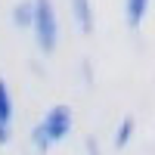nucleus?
Instances as JSON below:
<instances>
[{"mask_svg":"<svg viewBox=\"0 0 155 155\" xmlns=\"http://www.w3.org/2000/svg\"><path fill=\"white\" fill-rule=\"evenodd\" d=\"M31 6H34L31 28L37 37V47L44 53H53L56 41H59V22H56V12H53V0H31Z\"/></svg>","mask_w":155,"mask_h":155,"instance_id":"f257e3e1","label":"nucleus"},{"mask_svg":"<svg viewBox=\"0 0 155 155\" xmlns=\"http://www.w3.org/2000/svg\"><path fill=\"white\" fill-rule=\"evenodd\" d=\"M41 127H44V134H47V140H50V146H53V143H62V140L68 137V130H71V109H68V106H53V109L44 115Z\"/></svg>","mask_w":155,"mask_h":155,"instance_id":"f03ea898","label":"nucleus"},{"mask_svg":"<svg viewBox=\"0 0 155 155\" xmlns=\"http://www.w3.org/2000/svg\"><path fill=\"white\" fill-rule=\"evenodd\" d=\"M9 124H12V96L6 81L0 78V146L9 143Z\"/></svg>","mask_w":155,"mask_h":155,"instance_id":"7ed1b4c3","label":"nucleus"},{"mask_svg":"<svg viewBox=\"0 0 155 155\" xmlns=\"http://www.w3.org/2000/svg\"><path fill=\"white\" fill-rule=\"evenodd\" d=\"M71 9H74V19H78V28L84 34L93 31V12H90V0H71Z\"/></svg>","mask_w":155,"mask_h":155,"instance_id":"20e7f679","label":"nucleus"},{"mask_svg":"<svg viewBox=\"0 0 155 155\" xmlns=\"http://www.w3.org/2000/svg\"><path fill=\"white\" fill-rule=\"evenodd\" d=\"M146 9H149V0H127V25H130V28H140Z\"/></svg>","mask_w":155,"mask_h":155,"instance_id":"39448f33","label":"nucleus"},{"mask_svg":"<svg viewBox=\"0 0 155 155\" xmlns=\"http://www.w3.org/2000/svg\"><path fill=\"white\" fill-rule=\"evenodd\" d=\"M130 137H134V118H124L121 127L115 130V149H124L127 143H130Z\"/></svg>","mask_w":155,"mask_h":155,"instance_id":"423d86ee","label":"nucleus"},{"mask_svg":"<svg viewBox=\"0 0 155 155\" xmlns=\"http://www.w3.org/2000/svg\"><path fill=\"white\" fill-rule=\"evenodd\" d=\"M31 16H34L31 3H19L16 9H12V22H16L19 28H31Z\"/></svg>","mask_w":155,"mask_h":155,"instance_id":"0eeeda50","label":"nucleus"},{"mask_svg":"<svg viewBox=\"0 0 155 155\" xmlns=\"http://www.w3.org/2000/svg\"><path fill=\"white\" fill-rule=\"evenodd\" d=\"M31 143H34L37 152H47V149H50V140H47V134H44L41 124H34V130H31Z\"/></svg>","mask_w":155,"mask_h":155,"instance_id":"6e6552de","label":"nucleus"},{"mask_svg":"<svg viewBox=\"0 0 155 155\" xmlns=\"http://www.w3.org/2000/svg\"><path fill=\"white\" fill-rule=\"evenodd\" d=\"M87 152H90V155H99V143H96L93 137H87Z\"/></svg>","mask_w":155,"mask_h":155,"instance_id":"1a4fd4ad","label":"nucleus"}]
</instances>
